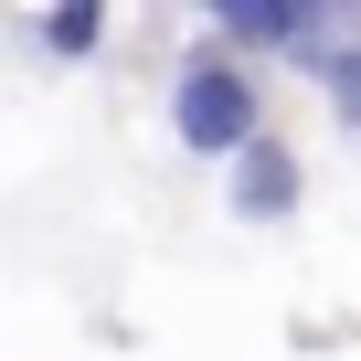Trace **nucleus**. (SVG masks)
Returning <instances> with one entry per match:
<instances>
[{"label": "nucleus", "mask_w": 361, "mask_h": 361, "mask_svg": "<svg viewBox=\"0 0 361 361\" xmlns=\"http://www.w3.org/2000/svg\"><path fill=\"white\" fill-rule=\"evenodd\" d=\"M32 43H43V64H96L106 54V0H43Z\"/></svg>", "instance_id": "nucleus-4"}, {"label": "nucleus", "mask_w": 361, "mask_h": 361, "mask_svg": "<svg viewBox=\"0 0 361 361\" xmlns=\"http://www.w3.org/2000/svg\"><path fill=\"white\" fill-rule=\"evenodd\" d=\"M298 202H308V159H298L276 128H255V138L224 159V213H234V224H287Z\"/></svg>", "instance_id": "nucleus-2"}, {"label": "nucleus", "mask_w": 361, "mask_h": 361, "mask_svg": "<svg viewBox=\"0 0 361 361\" xmlns=\"http://www.w3.org/2000/svg\"><path fill=\"white\" fill-rule=\"evenodd\" d=\"M202 22H213V43L224 54H298L308 43V11H298V0H202Z\"/></svg>", "instance_id": "nucleus-3"}, {"label": "nucleus", "mask_w": 361, "mask_h": 361, "mask_svg": "<svg viewBox=\"0 0 361 361\" xmlns=\"http://www.w3.org/2000/svg\"><path fill=\"white\" fill-rule=\"evenodd\" d=\"M266 128V85H255V64L245 54H224V43H192L170 64V138L192 149V159H234L245 138Z\"/></svg>", "instance_id": "nucleus-1"}]
</instances>
